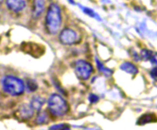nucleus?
<instances>
[{
  "mask_svg": "<svg viewBox=\"0 0 157 130\" xmlns=\"http://www.w3.org/2000/svg\"><path fill=\"white\" fill-rule=\"evenodd\" d=\"M49 121V117L46 112L45 111H41L38 113L37 117H36V123L39 125L47 123Z\"/></svg>",
  "mask_w": 157,
  "mask_h": 130,
  "instance_id": "13",
  "label": "nucleus"
},
{
  "mask_svg": "<svg viewBox=\"0 0 157 130\" xmlns=\"http://www.w3.org/2000/svg\"><path fill=\"white\" fill-rule=\"evenodd\" d=\"M96 65H97L98 69L100 71L103 72V73L106 75H110L112 74V71L110 69L104 68V66L102 65V63L100 62L97 58H96Z\"/></svg>",
  "mask_w": 157,
  "mask_h": 130,
  "instance_id": "15",
  "label": "nucleus"
},
{
  "mask_svg": "<svg viewBox=\"0 0 157 130\" xmlns=\"http://www.w3.org/2000/svg\"><path fill=\"white\" fill-rule=\"evenodd\" d=\"M77 38L76 33L69 28L63 29L59 35L60 41L64 45L75 44L77 41Z\"/></svg>",
  "mask_w": 157,
  "mask_h": 130,
  "instance_id": "6",
  "label": "nucleus"
},
{
  "mask_svg": "<svg viewBox=\"0 0 157 130\" xmlns=\"http://www.w3.org/2000/svg\"><path fill=\"white\" fill-rule=\"evenodd\" d=\"M45 102H46V99L44 98H42L40 96H35L32 98L31 103H30V105L34 110L40 111Z\"/></svg>",
  "mask_w": 157,
  "mask_h": 130,
  "instance_id": "11",
  "label": "nucleus"
},
{
  "mask_svg": "<svg viewBox=\"0 0 157 130\" xmlns=\"http://www.w3.org/2000/svg\"><path fill=\"white\" fill-rule=\"evenodd\" d=\"M22 50L26 53L29 54L35 57H39L42 56L45 52L44 47L42 45L29 42V43H24L22 46Z\"/></svg>",
  "mask_w": 157,
  "mask_h": 130,
  "instance_id": "5",
  "label": "nucleus"
},
{
  "mask_svg": "<svg viewBox=\"0 0 157 130\" xmlns=\"http://www.w3.org/2000/svg\"><path fill=\"white\" fill-rule=\"evenodd\" d=\"M62 24L61 11L56 4H52L48 8L46 16V26L51 34L58 33Z\"/></svg>",
  "mask_w": 157,
  "mask_h": 130,
  "instance_id": "1",
  "label": "nucleus"
},
{
  "mask_svg": "<svg viewBox=\"0 0 157 130\" xmlns=\"http://www.w3.org/2000/svg\"><path fill=\"white\" fill-rule=\"evenodd\" d=\"M153 56L152 51L148 50H143L140 52V57L145 61L147 60H150Z\"/></svg>",
  "mask_w": 157,
  "mask_h": 130,
  "instance_id": "16",
  "label": "nucleus"
},
{
  "mask_svg": "<svg viewBox=\"0 0 157 130\" xmlns=\"http://www.w3.org/2000/svg\"><path fill=\"white\" fill-rule=\"evenodd\" d=\"M150 75H151L152 77L153 78L154 80H156V68H154L152 70L151 72H150Z\"/></svg>",
  "mask_w": 157,
  "mask_h": 130,
  "instance_id": "20",
  "label": "nucleus"
},
{
  "mask_svg": "<svg viewBox=\"0 0 157 130\" xmlns=\"http://www.w3.org/2000/svg\"><path fill=\"white\" fill-rule=\"evenodd\" d=\"M44 0H35L34 10H33V16L35 17H40L44 10Z\"/></svg>",
  "mask_w": 157,
  "mask_h": 130,
  "instance_id": "10",
  "label": "nucleus"
},
{
  "mask_svg": "<svg viewBox=\"0 0 157 130\" xmlns=\"http://www.w3.org/2000/svg\"><path fill=\"white\" fill-rule=\"evenodd\" d=\"M88 99L90 103H92V104H95V103L98 102L99 100V98L98 96H97L95 94H90L88 97Z\"/></svg>",
  "mask_w": 157,
  "mask_h": 130,
  "instance_id": "19",
  "label": "nucleus"
},
{
  "mask_svg": "<svg viewBox=\"0 0 157 130\" xmlns=\"http://www.w3.org/2000/svg\"><path fill=\"white\" fill-rule=\"evenodd\" d=\"M34 111L30 105L23 104L17 110V116L22 120L29 119L34 116Z\"/></svg>",
  "mask_w": 157,
  "mask_h": 130,
  "instance_id": "7",
  "label": "nucleus"
},
{
  "mask_svg": "<svg viewBox=\"0 0 157 130\" xmlns=\"http://www.w3.org/2000/svg\"><path fill=\"white\" fill-rule=\"evenodd\" d=\"M70 126L66 123H60L51 126L50 129H70Z\"/></svg>",
  "mask_w": 157,
  "mask_h": 130,
  "instance_id": "18",
  "label": "nucleus"
},
{
  "mask_svg": "<svg viewBox=\"0 0 157 130\" xmlns=\"http://www.w3.org/2000/svg\"><path fill=\"white\" fill-rule=\"evenodd\" d=\"M3 1V0H0V2H2Z\"/></svg>",
  "mask_w": 157,
  "mask_h": 130,
  "instance_id": "22",
  "label": "nucleus"
},
{
  "mask_svg": "<svg viewBox=\"0 0 157 130\" xmlns=\"http://www.w3.org/2000/svg\"><path fill=\"white\" fill-rule=\"evenodd\" d=\"M38 88V85L35 81L32 80H29L27 81V89L29 92H34Z\"/></svg>",
  "mask_w": 157,
  "mask_h": 130,
  "instance_id": "17",
  "label": "nucleus"
},
{
  "mask_svg": "<svg viewBox=\"0 0 157 130\" xmlns=\"http://www.w3.org/2000/svg\"><path fill=\"white\" fill-rule=\"evenodd\" d=\"M156 121V115L153 113H148L143 115L138 118L137 121V124L140 125H145L146 123L155 122Z\"/></svg>",
  "mask_w": 157,
  "mask_h": 130,
  "instance_id": "9",
  "label": "nucleus"
},
{
  "mask_svg": "<svg viewBox=\"0 0 157 130\" xmlns=\"http://www.w3.org/2000/svg\"><path fill=\"white\" fill-rule=\"evenodd\" d=\"M6 4L10 10L14 12L22 11L26 7L24 0H6Z\"/></svg>",
  "mask_w": 157,
  "mask_h": 130,
  "instance_id": "8",
  "label": "nucleus"
},
{
  "mask_svg": "<svg viewBox=\"0 0 157 130\" xmlns=\"http://www.w3.org/2000/svg\"><path fill=\"white\" fill-rule=\"evenodd\" d=\"M68 1L70 2V4H71L72 5H75V2L74 1V0H68Z\"/></svg>",
  "mask_w": 157,
  "mask_h": 130,
  "instance_id": "21",
  "label": "nucleus"
},
{
  "mask_svg": "<svg viewBox=\"0 0 157 130\" xmlns=\"http://www.w3.org/2000/svg\"><path fill=\"white\" fill-rule=\"evenodd\" d=\"M120 68L126 73L132 75H136L138 72V68L136 67V65L131 62H124L120 65Z\"/></svg>",
  "mask_w": 157,
  "mask_h": 130,
  "instance_id": "12",
  "label": "nucleus"
},
{
  "mask_svg": "<svg viewBox=\"0 0 157 130\" xmlns=\"http://www.w3.org/2000/svg\"><path fill=\"white\" fill-rule=\"evenodd\" d=\"M48 109L54 116H62L68 111V105L61 96L58 94H52L48 101Z\"/></svg>",
  "mask_w": 157,
  "mask_h": 130,
  "instance_id": "3",
  "label": "nucleus"
},
{
  "mask_svg": "<svg viewBox=\"0 0 157 130\" xmlns=\"http://www.w3.org/2000/svg\"><path fill=\"white\" fill-rule=\"evenodd\" d=\"M2 86L6 93L13 96L22 95L25 90L23 81L12 75H7L3 78Z\"/></svg>",
  "mask_w": 157,
  "mask_h": 130,
  "instance_id": "2",
  "label": "nucleus"
},
{
  "mask_svg": "<svg viewBox=\"0 0 157 130\" xmlns=\"http://www.w3.org/2000/svg\"><path fill=\"white\" fill-rule=\"evenodd\" d=\"M93 71L92 65L85 60H78L75 64V73L77 77L82 80H87Z\"/></svg>",
  "mask_w": 157,
  "mask_h": 130,
  "instance_id": "4",
  "label": "nucleus"
},
{
  "mask_svg": "<svg viewBox=\"0 0 157 130\" xmlns=\"http://www.w3.org/2000/svg\"><path fill=\"white\" fill-rule=\"evenodd\" d=\"M78 5H79V7L82 9V10L86 14L88 15L89 16L92 17H93V18H96V19L98 20L99 21H101L100 17L97 14L95 13V12L94 11L92 10V9L88 8H86V7H84V6H82V5H80V4Z\"/></svg>",
  "mask_w": 157,
  "mask_h": 130,
  "instance_id": "14",
  "label": "nucleus"
}]
</instances>
